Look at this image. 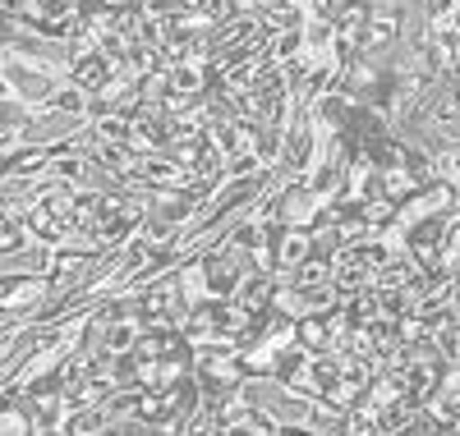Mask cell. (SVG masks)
Instances as JSON below:
<instances>
[{"label":"cell","instance_id":"obj_7","mask_svg":"<svg viewBox=\"0 0 460 436\" xmlns=\"http://www.w3.org/2000/svg\"><path fill=\"white\" fill-rule=\"evenodd\" d=\"M332 262H318V257H309V262H299L295 271H286L281 281H290V285H299V290H323V285H332Z\"/></svg>","mask_w":460,"mask_h":436},{"label":"cell","instance_id":"obj_8","mask_svg":"<svg viewBox=\"0 0 460 436\" xmlns=\"http://www.w3.org/2000/svg\"><path fill=\"white\" fill-rule=\"evenodd\" d=\"M28 244H32L28 221H23V216H5V225H0V253L14 257V253H23Z\"/></svg>","mask_w":460,"mask_h":436},{"label":"cell","instance_id":"obj_9","mask_svg":"<svg viewBox=\"0 0 460 436\" xmlns=\"http://www.w3.org/2000/svg\"><path fill=\"white\" fill-rule=\"evenodd\" d=\"M304 51H309V32H304V28H286V32L272 37V56H277L281 65L295 60V56H304Z\"/></svg>","mask_w":460,"mask_h":436},{"label":"cell","instance_id":"obj_1","mask_svg":"<svg viewBox=\"0 0 460 436\" xmlns=\"http://www.w3.org/2000/svg\"><path fill=\"white\" fill-rule=\"evenodd\" d=\"M405 42V10L401 5H373L368 28H364V51L382 56V51H396Z\"/></svg>","mask_w":460,"mask_h":436},{"label":"cell","instance_id":"obj_5","mask_svg":"<svg viewBox=\"0 0 460 436\" xmlns=\"http://www.w3.org/2000/svg\"><path fill=\"white\" fill-rule=\"evenodd\" d=\"M299 344L309 353H332L336 349V331H332V317L314 312V317H299Z\"/></svg>","mask_w":460,"mask_h":436},{"label":"cell","instance_id":"obj_10","mask_svg":"<svg viewBox=\"0 0 460 436\" xmlns=\"http://www.w3.org/2000/svg\"><path fill=\"white\" fill-rule=\"evenodd\" d=\"M433 340H438V349H442V359H447L451 368H460V322H451V327L438 331Z\"/></svg>","mask_w":460,"mask_h":436},{"label":"cell","instance_id":"obj_4","mask_svg":"<svg viewBox=\"0 0 460 436\" xmlns=\"http://www.w3.org/2000/svg\"><path fill=\"white\" fill-rule=\"evenodd\" d=\"M56 244H42V240H32L23 253H14V257H5V271H14V275H51V266H56Z\"/></svg>","mask_w":460,"mask_h":436},{"label":"cell","instance_id":"obj_3","mask_svg":"<svg viewBox=\"0 0 460 436\" xmlns=\"http://www.w3.org/2000/svg\"><path fill=\"white\" fill-rule=\"evenodd\" d=\"M51 156H56V147H47V143H23L19 152H5V175H14V179H42L51 170Z\"/></svg>","mask_w":460,"mask_h":436},{"label":"cell","instance_id":"obj_2","mask_svg":"<svg viewBox=\"0 0 460 436\" xmlns=\"http://www.w3.org/2000/svg\"><path fill=\"white\" fill-rule=\"evenodd\" d=\"M115 74H120V69H115L102 51H88V56H79V60H69V74H65V78H69V83H79L84 92H93V97H97Z\"/></svg>","mask_w":460,"mask_h":436},{"label":"cell","instance_id":"obj_6","mask_svg":"<svg viewBox=\"0 0 460 436\" xmlns=\"http://www.w3.org/2000/svg\"><path fill=\"white\" fill-rule=\"evenodd\" d=\"M138 336H143L138 317H120V322H106L102 349H106V353H134V349H138Z\"/></svg>","mask_w":460,"mask_h":436}]
</instances>
